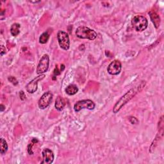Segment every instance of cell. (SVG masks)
<instances>
[{"label": "cell", "instance_id": "1", "mask_svg": "<svg viewBox=\"0 0 164 164\" xmlns=\"http://www.w3.org/2000/svg\"><path fill=\"white\" fill-rule=\"evenodd\" d=\"M146 83H140L137 87H133L130 90H128L126 93L123 95L122 97H121L119 101L116 103V105H114L113 108V112L114 113H117L121 109H122L123 106H124L128 101H130L131 99L137 94V92L140 91L144 87Z\"/></svg>", "mask_w": 164, "mask_h": 164}, {"label": "cell", "instance_id": "2", "mask_svg": "<svg viewBox=\"0 0 164 164\" xmlns=\"http://www.w3.org/2000/svg\"><path fill=\"white\" fill-rule=\"evenodd\" d=\"M76 35L77 37L80 39L92 40L97 37V33L94 30L90 29L88 27L80 26L77 28L76 30Z\"/></svg>", "mask_w": 164, "mask_h": 164}, {"label": "cell", "instance_id": "3", "mask_svg": "<svg viewBox=\"0 0 164 164\" xmlns=\"http://www.w3.org/2000/svg\"><path fill=\"white\" fill-rule=\"evenodd\" d=\"M132 25L137 32L145 30L148 26L147 19L142 16H135L132 19Z\"/></svg>", "mask_w": 164, "mask_h": 164}, {"label": "cell", "instance_id": "4", "mask_svg": "<svg viewBox=\"0 0 164 164\" xmlns=\"http://www.w3.org/2000/svg\"><path fill=\"white\" fill-rule=\"evenodd\" d=\"M95 103L90 99H83L76 102L74 105V110L76 112H80L82 109H88L92 110L94 109Z\"/></svg>", "mask_w": 164, "mask_h": 164}, {"label": "cell", "instance_id": "5", "mask_svg": "<svg viewBox=\"0 0 164 164\" xmlns=\"http://www.w3.org/2000/svg\"><path fill=\"white\" fill-rule=\"evenodd\" d=\"M57 39L60 47L64 49L68 50L70 46V40L68 34L63 31H59L57 33Z\"/></svg>", "mask_w": 164, "mask_h": 164}, {"label": "cell", "instance_id": "6", "mask_svg": "<svg viewBox=\"0 0 164 164\" xmlns=\"http://www.w3.org/2000/svg\"><path fill=\"white\" fill-rule=\"evenodd\" d=\"M49 65V57L48 55H44L41 57L37 67V73L39 75L46 73Z\"/></svg>", "mask_w": 164, "mask_h": 164}, {"label": "cell", "instance_id": "7", "mask_svg": "<svg viewBox=\"0 0 164 164\" xmlns=\"http://www.w3.org/2000/svg\"><path fill=\"white\" fill-rule=\"evenodd\" d=\"M53 94L51 92H47L41 96L39 100V107L40 109H46L50 105L53 99Z\"/></svg>", "mask_w": 164, "mask_h": 164}, {"label": "cell", "instance_id": "8", "mask_svg": "<svg viewBox=\"0 0 164 164\" xmlns=\"http://www.w3.org/2000/svg\"><path fill=\"white\" fill-rule=\"evenodd\" d=\"M45 76H46L45 74H42L36 78H35L33 80H32L30 82H29L27 84V85L26 86V91L31 94H33L34 93V92H36L38 88L39 82L41 81L42 80H43L45 78Z\"/></svg>", "mask_w": 164, "mask_h": 164}, {"label": "cell", "instance_id": "9", "mask_svg": "<svg viewBox=\"0 0 164 164\" xmlns=\"http://www.w3.org/2000/svg\"><path fill=\"white\" fill-rule=\"evenodd\" d=\"M122 69V64L120 62L117 60L112 61L108 66L107 71L111 75H117L119 74Z\"/></svg>", "mask_w": 164, "mask_h": 164}, {"label": "cell", "instance_id": "10", "mask_svg": "<svg viewBox=\"0 0 164 164\" xmlns=\"http://www.w3.org/2000/svg\"><path fill=\"white\" fill-rule=\"evenodd\" d=\"M42 161L41 164H50L53 163L54 160V153L53 152L48 148L44 149L42 152Z\"/></svg>", "mask_w": 164, "mask_h": 164}, {"label": "cell", "instance_id": "11", "mask_svg": "<svg viewBox=\"0 0 164 164\" xmlns=\"http://www.w3.org/2000/svg\"><path fill=\"white\" fill-rule=\"evenodd\" d=\"M149 14L154 26H155L156 28H158L160 25V16H158V14L153 11L149 12Z\"/></svg>", "mask_w": 164, "mask_h": 164}, {"label": "cell", "instance_id": "12", "mask_svg": "<svg viewBox=\"0 0 164 164\" xmlns=\"http://www.w3.org/2000/svg\"><path fill=\"white\" fill-rule=\"evenodd\" d=\"M66 105V102L62 97L61 96H58L56 99L55 101V109L58 111H62L63 108L65 107V106Z\"/></svg>", "mask_w": 164, "mask_h": 164}, {"label": "cell", "instance_id": "13", "mask_svg": "<svg viewBox=\"0 0 164 164\" xmlns=\"http://www.w3.org/2000/svg\"><path fill=\"white\" fill-rule=\"evenodd\" d=\"M78 92V88L76 85L74 84H71L66 89V92L69 96H73Z\"/></svg>", "mask_w": 164, "mask_h": 164}, {"label": "cell", "instance_id": "14", "mask_svg": "<svg viewBox=\"0 0 164 164\" xmlns=\"http://www.w3.org/2000/svg\"><path fill=\"white\" fill-rule=\"evenodd\" d=\"M20 28L21 25L19 23H13L10 28V33L12 36L17 37V35L20 33Z\"/></svg>", "mask_w": 164, "mask_h": 164}, {"label": "cell", "instance_id": "15", "mask_svg": "<svg viewBox=\"0 0 164 164\" xmlns=\"http://www.w3.org/2000/svg\"><path fill=\"white\" fill-rule=\"evenodd\" d=\"M0 153L2 154H4L8 151V144H7L6 140L2 138L0 139Z\"/></svg>", "mask_w": 164, "mask_h": 164}, {"label": "cell", "instance_id": "16", "mask_svg": "<svg viewBox=\"0 0 164 164\" xmlns=\"http://www.w3.org/2000/svg\"><path fill=\"white\" fill-rule=\"evenodd\" d=\"M49 37V34L46 32L42 33L39 38V42L40 44H46L48 41Z\"/></svg>", "mask_w": 164, "mask_h": 164}, {"label": "cell", "instance_id": "17", "mask_svg": "<svg viewBox=\"0 0 164 164\" xmlns=\"http://www.w3.org/2000/svg\"><path fill=\"white\" fill-rule=\"evenodd\" d=\"M37 142H38V140L37 139H33L32 142L30 143V144L28 146V152L29 153V154H33V152L32 151V147L34 146L35 144H36Z\"/></svg>", "mask_w": 164, "mask_h": 164}, {"label": "cell", "instance_id": "18", "mask_svg": "<svg viewBox=\"0 0 164 164\" xmlns=\"http://www.w3.org/2000/svg\"><path fill=\"white\" fill-rule=\"evenodd\" d=\"M62 70L60 69V70H59V68H58V67H57V66H56V67H55V70H54V71H53V79L55 80H56V77L57 76H58V75H59V74H60V73H61V72H62Z\"/></svg>", "mask_w": 164, "mask_h": 164}, {"label": "cell", "instance_id": "19", "mask_svg": "<svg viewBox=\"0 0 164 164\" xmlns=\"http://www.w3.org/2000/svg\"><path fill=\"white\" fill-rule=\"evenodd\" d=\"M8 80H9V82H10L11 83H12L14 85H17V83H18V81L17 80L16 78L15 77H13V76H10V77H9Z\"/></svg>", "mask_w": 164, "mask_h": 164}, {"label": "cell", "instance_id": "20", "mask_svg": "<svg viewBox=\"0 0 164 164\" xmlns=\"http://www.w3.org/2000/svg\"><path fill=\"white\" fill-rule=\"evenodd\" d=\"M129 120H130V122L133 124H137L139 123L138 119L136 117H130V119H129Z\"/></svg>", "mask_w": 164, "mask_h": 164}, {"label": "cell", "instance_id": "21", "mask_svg": "<svg viewBox=\"0 0 164 164\" xmlns=\"http://www.w3.org/2000/svg\"><path fill=\"white\" fill-rule=\"evenodd\" d=\"M19 95H20V98L21 100H25V99H26V95L23 91H20Z\"/></svg>", "mask_w": 164, "mask_h": 164}, {"label": "cell", "instance_id": "22", "mask_svg": "<svg viewBox=\"0 0 164 164\" xmlns=\"http://www.w3.org/2000/svg\"><path fill=\"white\" fill-rule=\"evenodd\" d=\"M4 53H5V48L4 47V46H2V51H1V55L3 56L4 55Z\"/></svg>", "mask_w": 164, "mask_h": 164}, {"label": "cell", "instance_id": "23", "mask_svg": "<svg viewBox=\"0 0 164 164\" xmlns=\"http://www.w3.org/2000/svg\"><path fill=\"white\" fill-rule=\"evenodd\" d=\"M1 106V109H0V111L3 112L5 109V106L3 105H2V104L1 105V106Z\"/></svg>", "mask_w": 164, "mask_h": 164}, {"label": "cell", "instance_id": "24", "mask_svg": "<svg viewBox=\"0 0 164 164\" xmlns=\"http://www.w3.org/2000/svg\"><path fill=\"white\" fill-rule=\"evenodd\" d=\"M30 2H31V3H40V1H39V2H32V1H30Z\"/></svg>", "mask_w": 164, "mask_h": 164}]
</instances>
